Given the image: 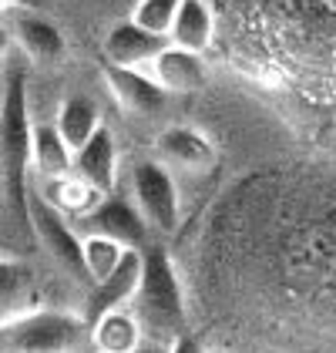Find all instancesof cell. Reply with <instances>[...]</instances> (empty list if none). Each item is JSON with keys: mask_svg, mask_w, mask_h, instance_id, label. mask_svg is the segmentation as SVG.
I'll list each match as a JSON object with an SVG mask.
<instances>
[{"mask_svg": "<svg viewBox=\"0 0 336 353\" xmlns=\"http://www.w3.org/2000/svg\"><path fill=\"white\" fill-rule=\"evenodd\" d=\"M212 34H216V14H212L209 0H178V10H175L171 28L165 34L168 44L182 48V51L205 54L212 44Z\"/></svg>", "mask_w": 336, "mask_h": 353, "instance_id": "obj_14", "label": "cell"}, {"mask_svg": "<svg viewBox=\"0 0 336 353\" xmlns=\"http://www.w3.org/2000/svg\"><path fill=\"white\" fill-rule=\"evenodd\" d=\"M71 175L94 185L101 195L118 192V145L108 125H101L78 152H71Z\"/></svg>", "mask_w": 336, "mask_h": 353, "instance_id": "obj_10", "label": "cell"}, {"mask_svg": "<svg viewBox=\"0 0 336 353\" xmlns=\"http://www.w3.org/2000/svg\"><path fill=\"white\" fill-rule=\"evenodd\" d=\"M128 245L114 243L108 236H81V263H84V272H87V283H98L101 276L118 266L121 252Z\"/></svg>", "mask_w": 336, "mask_h": 353, "instance_id": "obj_20", "label": "cell"}, {"mask_svg": "<svg viewBox=\"0 0 336 353\" xmlns=\"http://www.w3.org/2000/svg\"><path fill=\"white\" fill-rule=\"evenodd\" d=\"M101 125H105V121H101L98 105H94L91 98H84V94H67V98L57 105L54 128H57V135L64 138V145H67L71 152H78V148H81L84 141L94 135Z\"/></svg>", "mask_w": 336, "mask_h": 353, "instance_id": "obj_18", "label": "cell"}, {"mask_svg": "<svg viewBox=\"0 0 336 353\" xmlns=\"http://www.w3.org/2000/svg\"><path fill=\"white\" fill-rule=\"evenodd\" d=\"M105 84H108L112 98L118 101V108L132 118H138V121H155L168 111V94L145 71L105 64Z\"/></svg>", "mask_w": 336, "mask_h": 353, "instance_id": "obj_9", "label": "cell"}, {"mask_svg": "<svg viewBox=\"0 0 336 353\" xmlns=\"http://www.w3.org/2000/svg\"><path fill=\"white\" fill-rule=\"evenodd\" d=\"M10 48H14V44H10V34H7V28H3V21H0V64L7 61V54H10Z\"/></svg>", "mask_w": 336, "mask_h": 353, "instance_id": "obj_22", "label": "cell"}, {"mask_svg": "<svg viewBox=\"0 0 336 353\" xmlns=\"http://www.w3.org/2000/svg\"><path fill=\"white\" fill-rule=\"evenodd\" d=\"M74 229H78V236H108L128 249H145L151 243V229L145 225V219L132 205V199L121 192L101 195V202L84 219H78Z\"/></svg>", "mask_w": 336, "mask_h": 353, "instance_id": "obj_6", "label": "cell"}, {"mask_svg": "<svg viewBox=\"0 0 336 353\" xmlns=\"http://www.w3.org/2000/svg\"><path fill=\"white\" fill-rule=\"evenodd\" d=\"M145 347L138 320L132 310H112L87 323V353H135Z\"/></svg>", "mask_w": 336, "mask_h": 353, "instance_id": "obj_16", "label": "cell"}, {"mask_svg": "<svg viewBox=\"0 0 336 353\" xmlns=\"http://www.w3.org/2000/svg\"><path fill=\"white\" fill-rule=\"evenodd\" d=\"M21 0H0V10H7V7H17Z\"/></svg>", "mask_w": 336, "mask_h": 353, "instance_id": "obj_24", "label": "cell"}, {"mask_svg": "<svg viewBox=\"0 0 336 353\" xmlns=\"http://www.w3.org/2000/svg\"><path fill=\"white\" fill-rule=\"evenodd\" d=\"M28 175H34L37 182L71 175V148L57 135L54 121H30Z\"/></svg>", "mask_w": 336, "mask_h": 353, "instance_id": "obj_15", "label": "cell"}, {"mask_svg": "<svg viewBox=\"0 0 336 353\" xmlns=\"http://www.w3.org/2000/svg\"><path fill=\"white\" fill-rule=\"evenodd\" d=\"M30 306H41L30 270L21 259L0 256V320L14 316L21 310H30Z\"/></svg>", "mask_w": 336, "mask_h": 353, "instance_id": "obj_19", "label": "cell"}, {"mask_svg": "<svg viewBox=\"0 0 336 353\" xmlns=\"http://www.w3.org/2000/svg\"><path fill=\"white\" fill-rule=\"evenodd\" d=\"M3 71V68H0ZM30 101H28V74L24 71H3L0 88V172L7 199L14 209L24 212V192H28V155H30Z\"/></svg>", "mask_w": 336, "mask_h": 353, "instance_id": "obj_3", "label": "cell"}, {"mask_svg": "<svg viewBox=\"0 0 336 353\" xmlns=\"http://www.w3.org/2000/svg\"><path fill=\"white\" fill-rule=\"evenodd\" d=\"M138 276H141V249H125L118 266L84 290V299L78 306L84 323H91V320H98V316H105L112 310H125L132 303V296H135V290H138Z\"/></svg>", "mask_w": 336, "mask_h": 353, "instance_id": "obj_7", "label": "cell"}, {"mask_svg": "<svg viewBox=\"0 0 336 353\" xmlns=\"http://www.w3.org/2000/svg\"><path fill=\"white\" fill-rule=\"evenodd\" d=\"M132 205L138 209V216L145 219V225L151 232H175L182 205H178V185L175 175L165 165H158L155 159H141L132 165V192H128Z\"/></svg>", "mask_w": 336, "mask_h": 353, "instance_id": "obj_4", "label": "cell"}, {"mask_svg": "<svg viewBox=\"0 0 336 353\" xmlns=\"http://www.w3.org/2000/svg\"><path fill=\"white\" fill-rule=\"evenodd\" d=\"M7 34H10V44H17L30 61H37V64H54L57 57L64 54V37H61V30L51 24V21H44V17H37V14H14L10 17V24H3Z\"/></svg>", "mask_w": 336, "mask_h": 353, "instance_id": "obj_13", "label": "cell"}, {"mask_svg": "<svg viewBox=\"0 0 336 353\" xmlns=\"http://www.w3.org/2000/svg\"><path fill=\"white\" fill-rule=\"evenodd\" d=\"M132 316L138 320L145 343L155 347H175L185 336V299H182V279L171 266L162 245L148 243L141 249V276L138 290L128 303Z\"/></svg>", "mask_w": 336, "mask_h": 353, "instance_id": "obj_1", "label": "cell"}, {"mask_svg": "<svg viewBox=\"0 0 336 353\" xmlns=\"http://www.w3.org/2000/svg\"><path fill=\"white\" fill-rule=\"evenodd\" d=\"M24 216H28L41 249L54 259V266H61L71 279H78L84 290H87L91 283H87V272H84V263H81V236H78V229L61 216L57 209H51L30 185L24 192Z\"/></svg>", "mask_w": 336, "mask_h": 353, "instance_id": "obj_5", "label": "cell"}, {"mask_svg": "<svg viewBox=\"0 0 336 353\" xmlns=\"http://www.w3.org/2000/svg\"><path fill=\"white\" fill-rule=\"evenodd\" d=\"M171 347H155V343H145L141 350H135V353H168Z\"/></svg>", "mask_w": 336, "mask_h": 353, "instance_id": "obj_23", "label": "cell"}, {"mask_svg": "<svg viewBox=\"0 0 336 353\" xmlns=\"http://www.w3.org/2000/svg\"><path fill=\"white\" fill-rule=\"evenodd\" d=\"M0 353H87V323L74 306H30L0 320Z\"/></svg>", "mask_w": 336, "mask_h": 353, "instance_id": "obj_2", "label": "cell"}, {"mask_svg": "<svg viewBox=\"0 0 336 353\" xmlns=\"http://www.w3.org/2000/svg\"><path fill=\"white\" fill-rule=\"evenodd\" d=\"M145 74L171 94H192L205 84V57L196 51H182V48H171L165 44L158 54L151 57V64L145 68Z\"/></svg>", "mask_w": 336, "mask_h": 353, "instance_id": "obj_11", "label": "cell"}, {"mask_svg": "<svg viewBox=\"0 0 336 353\" xmlns=\"http://www.w3.org/2000/svg\"><path fill=\"white\" fill-rule=\"evenodd\" d=\"M155 162L165 165L168 172H182V175H205L219 162V152L209 138L196 128H182L171 125L155 138Z\"/></svg>", "mask_w": 336, "mask_h": 353, "instance_id": "obj_8", "label": "cell"}, {"mask_svg": "<svg viewBox=\"0 0 336 353\" xmlns=\"http://www.w3.org/2000/svg\"><path fill=\"white\" fill-rule=\"evenodd\" d=\"M165 44H168L165 37L148 34V30H141L138 24L125 21V24H118V28L108 30L101 51H105V64H112V68L145 71V68L151 64V57L158 54Z\"/></svg>", "mask_w": 336, "mask_h": 353, "instance_id": "obj_12", "label": "cell"}, {"mask_svg": "<svg viewBox=\"0 0 336 353\" xmlns=\"http://www.w3.org/2000/svg\"><path fill=\"white\" fill-rule=\"evenodd\" d=\"M175 10H178V0H138L135 10H132V24H138L148 34L165 37L168 28H171Z\"/></svg>", "mask_w": 336, "mask_h": 353, "instance_id": "obj_21", "label": "cell"}, {"mask_svg": "<svg viewBox=\"0 0 336 353\" xmlns=\"http://www.w3.org/2000/svg\"><path fill=\"white\" fill-rule=\"evenodd\" d=\"M28 185L37 192L51 209H57L71 225H74L78 219H84L101 202V192L94 189V185H87V182H81L78 175H61V179H48V182H37V185L28 182Z\"/></svg>", "mask_w": 336, "mask_h": 353, "instance_id": "obj_17", "label": "cell"}, {"mask_svg": "<svg viewBox=\"0 0 336 353\" xmlns=\"http://www.w3.org/2000/svg\"><path fill=\"white\" fill-rule=\"evenodd\" d=\"M0 17H3V10H0Z\"/></svg>", "mask_w": 336, "mask_h": 353, "instance_id": "obj_25", "label": "cell"}]
</instances>
